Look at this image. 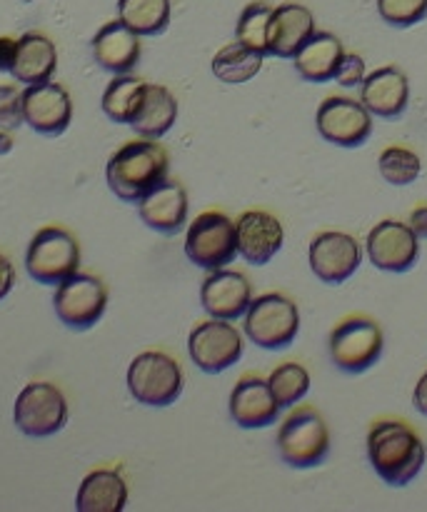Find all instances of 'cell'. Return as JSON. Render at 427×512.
<instances>
[{
	"instance_id": "obj_1",
	"label": "cell",
	"mask_w": 427,
	"mask_h": 512,
	"mask_svg": "<svg viewBox=\"0 0 427 512\" xmlns=\"http://www.w3.org/2000/svg\"><path fill=\"white\" fill-rule=\"evenodd\" d=\"M423 438L403 420H378L368 433V460L378 478L393 488L413 483L423 470Z\"/></svg>"
},
{
	"instance_id": "obj_2",
	"label": "cell",
	"mask_w": 427,
	"mask_h": 512,
	"mask_svg": "<svg viewBox=\"0 0 427 512\" xmlns=\"http://www.w3.org/2000/svg\"><path fill=\"white\" fill-rule=\"evenodd\" d=\"M168 153L150 138L130 140L105 165L108 188L125 203H138L168 180Z\"/></svg>"
},
{
	"instance_id": "obj_3",
	"label": "cell",
	"mask_w": 427,
	"mask_h": 512,
	"mask_svg": "<svg viewBox=\"0 0 427 512\" xmlns=\"http://www.w3.org/2000/svg\"><path fill=\"white\" fill-rule=\"evenodd\" d=\"M278 450L290 468H318L330 455V430L323 415L313 408H298L283 420L278 433Z\"/></svg>"
},
{
	"instance_id": "obj_4",
	"label": "cell",
	"mask_w": 427,
	"mask_h": 512,
	"mask_svg": "<svg viewBox=\"0 0 427 512\" xmlns=\"http://www.w3.org/2000/svg\"><path fill=\"white\" fill-rule=\"evenodd\" d=\"M185 375L178 360L160 350L140 353L128 368V390L138 403L148 408H168L180 398Z\"/></svg>"
},
{
	"instance_id": "obj_5",
	"label": "cell",
	"mask_w": 427,
	"mask_h": 512,
	"mask_svg": "<svg viewBox=\"0 0 427 512\" xmlns=\"http://www.w3.org/2000/svg\"><path fill=\"white\" fill-rule=\"evenodd\" d=\"M243 333L263 350L288 348L300 333L298 305L280 293H265L250 303Z\"/></svg>"
},
{
	"instance_id": "obj_6",
	"label": "cell",
	"mask_w": 427,
	"mask_h": 512,
	"mask_svg": "<svg viewBox=\"0 0 427 512\" xmlns=\"http://www.w3.org/2000/svg\"><path fill=\"white\" fill-rule=\"evenodd\" d=\"M383 348V328L365 315L345 318L330 333V358L335 368L348 375H360L373 368L383 355Z\"/></svg>"
},
{
	"instance_id": "obj_7",
	"label": "cell",
	"mask_w": 427,
	"mask_h": 512,
	"mask_svg": "<svg viewBox=\"0 0 427 512\" xmlns=\"http://www.w3.org/2000/svg\"><path fill=\"white\" fill-rule=\"evenodd\" d=\"M80 245L68 230L63 228H40L33 235L25 253V270L35 283L60 285L70 275L78 273Z\"/></svg>"
},
{
	"instance_id": "obj_8",
	"label": "cell",
	"mask_w": 427,
	"mask_h": 512,
	"mask_svg": "<svg viewBox=\"0 0 427 512\" xmlns=\"http://www.w3.org/2000/svg\"><path fill=\"white\" fill-rule=\"evenodd\" d=\"M185 255L203 270H218L238 258V230L225 213L208 210L190 223L185 233Z\"/></svg>"
},
{
	"instance_id": "obj_9",
	"label": "cell",
	"mask_w": 427,
	"mask_h": 512,
	"mask_svg": "<svg viewBox=\"0 0 427 512\" xmlns=\"http://www.w3.org/2000/svg\"><path fill=\"white\" fill-rule=\"evenodd\" d=\"M13 420L28 438H50L68 425V400L55 385L30 383L15 398Z\"/></svg>"
},
{
	"instance_id": "obj_10",
	"label": "cell",
	"mask_w": 427,
	"mask_h": 512,
	"mask_svg": "<svg viewBox=\"0 0 427 512\" xmlns=\"http://www.w3.org/2000/svg\"><path fill=\"white\" fill-rule=\"evenodd\" d=\"M53 308L60 323L70 330H90L108 308V288L100 278L85 273L70 275L58 285L53 295Z\"/></svg>"
},
{
	"instance_id": "obj_11",
	"label": "cell",
	"mask_w": 427,
	"mask_h": 512,
	"mask_svg": "<svg viewBox=\"0 0 427 512\" xmlns=\"http://www.w3.org/2000/svg\"><path fill=\"white\" fill-rule=\"evenodd\" d=\"M188 353L195 368L208 375H220L243 358L245 340L230 320L210 318L193 328L188 338Z\"/></svg>"
},
{
	"instance_id": "obj_12",
	"label": "cell",
	"mask_w": 427,
	"mask_h": 512,
	"mask_svg": "<svg viewBox=\"0 0 427 512\" xmlns=\"http://www.w3.org/2000/svg\"><path fill=\"white\" fill-rule=\"evenodd\" d=\"M318 133L340 148H358L373 135V113L360 100L330 95L315 115Z\"/></svg>"
},
{
	"instance_id": "obj_13",
	"label": "cell",
	"mask_w": 427,
	"mask_h": 512,
	"mask_svg": "<svg viewBox=\"0 0 427 512\" xmlns=\"http://www.w3.org/2000/svg\"><path fill=\"white\" fill-rule=\"evenodd\" d=\"M365 253L370 263L383 273H408L420 255V238L408 223L400 220H383L375 225L365 240Z\"/></svg>"
},
{
	"instance_id": "obj_14",
	"label": "cell",
	"mask_w": 427,
	"mask_h": 512,
	"mask_svg": "<svg viewBox=\"0 0 427 512\" xmlns=\"http://www.w3.org/2000/svg\"><path fill=\"white\" fill-rule=\"evenodd\" d=\"M310 270L318 275L323 283H345L358 273L363 263V248L358 240L340 230H325L315 235L310 243Z\"/></svg>"
},
{
	"instance_id": "obj_15",
	"label": "cell",
	"mask_w": 427,
	"mask_h": 512,
	"mask_svg": "<svg viewBox=\"0 0 427 512\" xmlns=\"http://www.w3.org/2000/svg\"><path fill=\"white\" fill-rule=\"evenodd\" d=\"M23 118L35 133L45 138H58L73 120V100L68 90L58 83L28 85L23 90Z\"/></svg>"
},
{
	"instance_id": "obj_16",
	"label": "cell",
	"mask_w": 427,
	"mask_h": 512,
	"mask_svg": "<svg viewBox=\"0 0 427 512\" xmlns=\"http://www.w3.org/2000/svg\"><path fill=\"white\" fill-rule=\"evenodd\" d=\"M200 303L210 318L233 323L248 313L250 303H253V288L243 273L225 268L210 270L208 278L203 280V288H200Z\"/></svg>"
},
{
	"instance_id": "obj_17",
	"label": "cell",
	"mask_w": 427,
	"mask_h": 512,
	"mask_svg": "<svg viewBox=\"0 0 427 512\" xmlns=\"http://www.w3.org/2000/svg\"><path fill=\"white\" fill-rule=\"evenodd\" d=\"M360 103L378 118H400L410 103L408 75L395 65L373 70L360 85Z\"/></svg>"
},
{
	"instance_id": "obj_18",
	"label": "cell",
	"mask_w": 427,
	"mask_h": 512,
	"mask_svg": "<svg viewBox=\"0 0 427 512\" xmlns=\"http://www.w3.org/2000/svg\"><path fill=\"white\" fill-rule=\"evenodd\" d=\"M238 230V253L250 265H265L280 253L285 243V230L275 215L265 210H248L235 223Z\"/></svg>"
},
{
	"instance_id": "obj_19",
	"label": "cell",
	"mask_w": 427,
	"mask_h": 512,
	"mask_svg": "<svg viewBox=\"0 0 427 512\" xmlns=\"http://www.w3.org/2000/svg\"><path fill=\"white\" fill-rule=\"evenodd\" d=\"M280 410L283 408L270 390L268 380H260L255 375L240 380L230 393V418L245 430L268 428L278 420Z\"/></svg>"
},
{
	"instance_id": "obj_20",
	"label": "cell",
	"mask_w": 427,
	"mask_h": 512,
	"mask_svg": "<svg viewBox=\"0 0 427 512\" xmlns=\"http://www.w3.org/2000/svg\"><path fill=\"white\" fill-rule=\"evenodd\" d=\"M138 215L150 230L160 235H178L188 220V195L183 185L165 180L138 200Z\"/></svg>"
},
{
	"instance_id": "obj_21",
	"label": "cell",
	"mask_w": 427,
	"mask_h": 512,
	"mask_svg": "<svg viewBox=\"0 0 427 512\" xmlns=\"http://www.w3.org/2000/svg\"><path fill=\"white\" fill-rule=\"evenodd\" d=\"M90 45H93L95 63L113 75L133 73L140 60V35L120 18L105 23Z\"/></svg>"
},
{
	"instance_id": "obj_22",
	"label": "cell",
	"mask_w": 427,
	"mask_h": 512,
	"mask_svg": "<svg viewBox=\"0 0 427 512\" xmlns=\"http://www.w3.org/2000/svg\"><path fill=\"white\" fill-rule=\"evenodd\" d=\"M315 33V18L305 5L285 3L273 10V23H270L268 55L275 58H295L298 50L308 43Z\"/></svg>"
},
{
	"instance_id": "obj_23",
	"label": "cell",
	"mask_w": 427,
	"mask_h": 512,
	"mask_svg": "<svg viewBox=\"0 0 427 512\" xmlns=\"http://www.w3.org/2000/svg\"><path fill=\"white\" fill-rule=\"evenodd\" d=\"M343 55L345 48L338 35L328 33V30H315L293 58L295 70L300 78L310 80V83H328V80H335V70H338Z\"/></svg>"
},
{
	"instance_id": "obj_24",
	"label": "cell",
	"mask_w": 427,
	"mask_h": 512,
	"mask_svg": "<svg viewBox=\"0 0 427 512\" xmlns=\"http://www.w3.org/2000/svg\"><path fill=\"white\" fill-rule=\"evenodd\" d=\"M58 68V50L43 33H25L18 40V53L10 75L25 85L48 83Z\"/></svg>"
},
{
	"instance_id": "obj_25",
	"label": "cell",
	"mask_w": 427,
	"mask_h": 512,
	"mask_svg": "<svg viewBox=\"0 0 427 512\" xmlns=\"http://www.w3.org/2000/svg\"><path fill=\"white\" fill-rule=\"evenodd\" d=\"M125 503H128V485L118 470L108 468L85 475L75 498V508L80 512H120Z\"/></svg>"
},
{
	"instance_id": "obj_26",
	"label": "cell",
	"mask_w": 427,
	"mask_h": 512,
	"mask_svg": "<svg viewBox=\"0 0 427 512\" xmlns=\"http://www.w3.org/2000/svg\"><path fill=\"white\" fill-rule=\"evenodd\" d=\"M175 120H178V100L163 85L148 83L145 88L143 105H140L138 115L133 118V130L140 138L158 140L163 135H168V130L173 128Z\"/></svg>"
},
{
	"instance_id": "obj_27",
	"label": "cell",
	"mask_w": 427,
	"mask_h": 512,
	"mask_svg": "<svg viewBox=\"0 0 427 512\" xmlns=\"http://www.w3.org/2000/svg\"><path fill=\"white\" fill-rule=\"evenodd\" d=\"M145 88H148V83L135 78V75L130 73L115 75L103 93V103H100L103 105V113L108 115L113 123L130 125L135 115H138L140 105H143Z\"/></svg>"
},
{
	"instance_id": "obj_28",
	"label": "cell",
	"mask_w": 427,
	"mask_h": 512,
	"mask_svg": "<svg viewBox=\"0 0 427 512\" xmlns=\"http://www.w3.org/2000/svg\"><path fill=\"white\" fill-rule=\"evenodd\" d=\"M263 58V53H258V50L248 48L245 43L235 40V43L225 45V48H220L218 53H215L213 75L230 85L248 83V80H253L255 75L260 73V68H263Z\"/></svg>"
},
{
	"instance_id": "obj_29",
	"label": "cell",
	"mask_w": 427,
	"mask_h": 512,
	"mask_svg": "<svg viewBox=\"0 0 427 512\" xmlns=\"http://www.w3.org/2000/svg\"><path fill=\"white\" fill-rule=\"evenodd\" d=\"M118 15L138 35H160L170 25V0H120Z\"/></svg>"
},
{
	"instance_id": "obj_30",
	"label": "cell",
	"mask_w": 427,
	"mask_h": 512,
	"mask_svg": "<svg viewBox=\"0 0 427 512\" xmlns=\"http://www.w3.org/2000/svg\"><path fill=\"white\" fill-rule=\"evenodd\" d=\"M268 385L275 398H278L280 408H293L295 403H300L308 395L310 373L298 363H283L270 373Z\"/></svg>"
},
{
	"instance_id": "obj_31",
	"label": "cell",
	"mask_w": 427,
	"mask_h": 512,
	"mask_svg": "<svg viewBox=\"0 0 427 512\" xmlns=\"http://www.w3.org/2000/svg\"><path fill=\"white\" fill-rule=\"evenodd\" d=\"M273 10L265 3H250L248 8L240 13L238 28H235V35H238L240 43H245L248 48L258 50V53L268 55V38H270V23H273Z\"/></svg>"
},
{
	"instance_id": "obj_32",
	"label": "cell",
	"mask_w": 427,
	"mask_h": 512,
	"mask_svg": "<svg viewBox=\"0 0 427 512\" xmlns=\"http://www.w3.org/2000/svg\"><path fill=\"white\" fill-rule=\"evenodd\" d=\"M380 175H383L388 183L393 185H410L420 178V170H423V163H420V155L413 153L410 148H403V145H390L380 153L378 158Z\"/></svg>"
},
{
	"instance_id": "obj_33",
	"label": "cell",
	"mask_w": 427,
	"mask_h": 512,
	"mask_svg": "<svg viewBox=\"0 0 427 512\" xmlns=\"http://www.w3.org/2000/svg\"><path fill=\"white\" fill-rule=\"evenodd\" d=\"M378 13L395 28H410L427 18V0H378Z\"/></svg>"
},
{
	"instance_id": "obj_34",
	"label": "cell",
	"mask_w": 427,
	"mask_h": 512,
	"mask_svg": "<svg viewBox=\"0 0 427 512\" xmlns=\"http://www.w3.org/2000/svg\"><path fill=\"white\" fill-rule=\"evenodd\" d=\"M23 123V93L13 85H0V128L15 130Z\"/></svg>"
},
{
	"instance_id": "obj_35",
	"label": "cell",
	"mask_w": 427,
	"mask_h": 512,
	"mask_svg": "<svg viewBox=\"0 0 427 512\" xmlns=\"http://www.w3.org/2000/svg\"><path fill=\"white\" fill-rule=\"evenodd\" d=\"M365 75H368V68H365V60L358 53H345L338 70H335V80L343 88H358V85H363Z\"/></svg>"
},
{
	"instance_id": "obj_36",
	"label": "cell",
	"mask_w": 427,
	"mask_h": 512,
	"mask_svg": "<svg viewBox=\"0 0 427 512\" xmlns=\"http://www.w3.org/2000/svg\"><path fill=\"white\" fill-rule=\"evenodd\" d=\"M15 53H18V40L3 35L0 38V73H10L13 70Z\"/></svg>"
},
{
	"instance_id": "obj_37",
	"label": "cell",
	"mask_w": 427,
	"mask_h": 512,
	"mask_svg": "<svg viewBox=\"0 0 427 512\" xmlns=\"http://www.w3.org/2000/svg\"><path fill=\"white\" fill-rule=\"evenodd\" d=\"M15 285V268L5 255H0V300L13 290Z\"/></svg>"
},
{
	"instance_id": "obj_38",
	"label": "cell",
	"mask_w": 427,
	"mask_h": 512,
	"mask_svg": "<svg viewBox=\"0 0 427 512\" xmlns=\"http://www.w3.org/2000/svg\"><path fill=\"white\" fill-rule=\"evenodd\" d=\"M408 225L413 228V233L418 235V238H427V203L413 208Z\"/></svg>"
},
{
	"instance_id": "obj_39",
	"label": "cell",
	"mask_w": 427,
	"mask_h": 512,
	"mask_svg": "<svg viewBox=\"0 0 427 512\" xmlns=\"http://www.w3.org/2000/svg\"><path fill=\"white\" fill-rule=\"evenodd\" d=\"M413 403H415V408H418L420 415H427V370L420 375L418 385H415Z\"/></svg>"
},
{
	"instance_id": "obj_40",
	"label": "cell",
	"mask_w": 427,
	"mask_h": 512,
	"mask_svg": "<svg viewBox=\"0 0 427 512\" xmlns=\"http://www.w3.org/2000/svg\"><path fill=\"white\" fill-rule=\"evenodd\" d=\"M13 135H10V130H3L0 128V155H8L10 150H13Z\"/></svg>"
}]
</instances>
